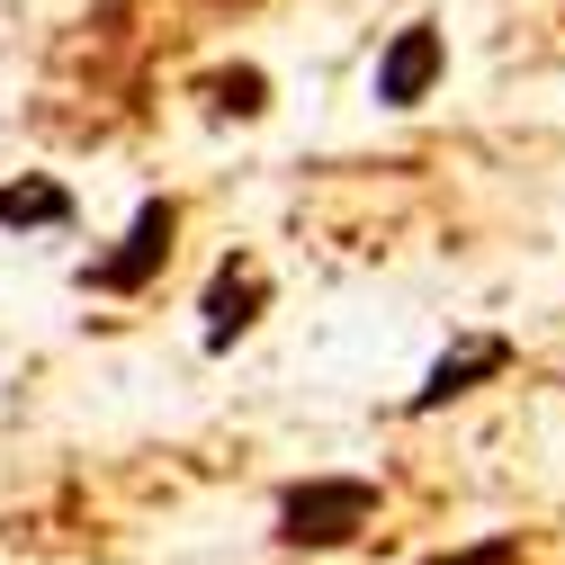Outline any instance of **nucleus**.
Returning <instances> with one entry per match:
<instances>
[{
	"instance_id": "f257e3e1",
	"label": "nucleus",
	"mask_w": 565,
	"mask_h": 565,
	"mask_svg": "<svg viewBox=\"0 0 565 565\" xmlns=\"http://www.w3.org/2000/svg\"><path fill=\"white\" fill-rule=\"evenodd\" d=\"M377 521V476H297L278 484V512H269V539L288 556H332Z\"/></svg>"
},
{
	"instance_id": "f03ea898",
	"label": "nucleus",
	"mask_w": 565,
	"mask_h": 565,
	"mask_svg": "<svg viewBox=\"0 0 565 565\" xmlns=\"http://www.w3.org/2000/svg\"><path fill=\"white\" fill-rule=\"evenodd\" d=\"M171 252H180V198H145V206L126 216L117 252H90V260L73 269V288H82V297H145L153 278L171 269Z\"/></svg>"
},
{
	"instance_id": "7ed1b4c3",
	"label": "nucleus",
	"mask_w": 565,
	"mask_h": 565,
	"mask_svg": "<svg viewBox=\"0 0 565 565\" xmlns=\"http://www.w3.org/2000/svg\"><path fill=\"white\" fill-rule=\"evenodd\" d=\"M440 82H449V28H431V19L395 28L377 45V63H369V99L395 108V117H413L422 99H440Z\"/></svg>"
},
{
	"instance_id": "20e7f679",
	"label": "nucleus",
	"mask_w": 565,
	"mask_h": 565,
	"mask_svg": "<svg viewBox=\"0 0 565 565\" xmlns=\"http://www.w3.org/2000/svg\"><path fill=\"white\" fill-rule=\"evenodd\" d=\"M512 360H521V341H512V332H458L440 360L422 369V386L404 395V413H413V422H422V413H449V404H467L476 386H493Z\"/></svg>"
},
{
	"instance_id": "39448f33",
	"label": "nucleus",
	"mask_w": 565,
	"mask_h": 565,
	"mask_svg": "<svg viewBox=\"0 0 565 565\" xmlns=\"http://www.w3.org/2000/svg\"><path fill=\"white\" fill-rule=\"evenodd\" d=\"M260 315H269V269H260L252 252H225L216 269H206V297H198V341L225 360Z\"/></svg>"
},
{
	"instance_id": "423d86ee",
	"label": "nucleus",
	"mask_w": 565,
	"mask_h": 565,
	"mask_svg": "<svg viewBox=\"0 0 565 565\" xmlns=\"http://www.w3.org/2000/svg\"><path fill=\"white\" fill-rule=\"evenodd\" d=\"M82 216V198L45 180V171H19V180H0V234H63Z\"/></svg>"
},
{
	"instance_id": "0eeeda50",
	"label": "nucleus",
	"mask_w": 565,
	"mask_h": 565,
	"mask_svg": "<svg viewBox=\"0 0 565 565\" xmlns=\"http://www.w3.org/2000/svg\"><path fill=\"white\" fill-rule=\"evenodd\" d=\"M206 108H216V117H260V108H269V73H260V63L206 73Z\"/></svg>"
},
{
	"instance_id": "6e6552de",
	"label": "nucleus",
	"mask_w": 565,
	"mask_h": 565,
	"mask_svg": "<svg viewBox=\"0 0 565 565\" xmlns=\"http://www.w3.org/2000/svg\"><path fill=\"white\" fill-rule=\"evenodd\" d=\"M413 565H521V539H476V547H440V556H413Z\"/></svg>"
}]
</instances>
